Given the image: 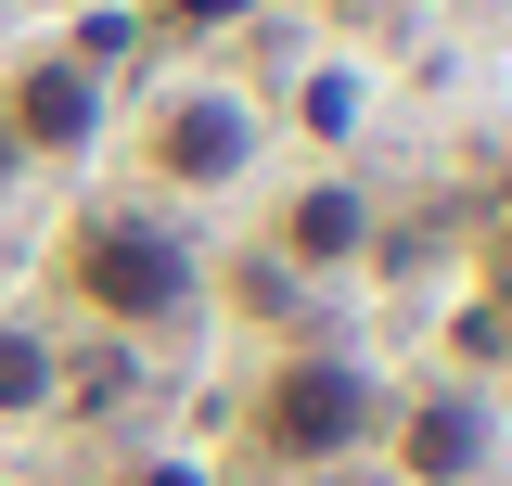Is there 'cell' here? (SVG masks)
Masks as SVG:
<instances>
[{"mask_svg":"<svg viewBox=\"0 0 512 486\" xmlns=\"http://www.w3.org/2000/svg\"><path fill=\"white\" fill-rule=\"evenodd\" d=\"M52 282H64V307H90L103 333H167V320L205 307V256H192V231L154 192H103V205H77L52 231Z\"/></svg>","mask_w":512,"mask_h":486,"instance_id":"1","label":"cell"},{"mask_svg":"<svg viewBox=\"0 0 512 486\" xmlns=\"http://www.w3.org/2000/svg\"><path fill=\"white\" fill-rule=\"evenodd\" d=\"M384 435V371L346 359V346H308V359H282L256 384V448L282 461V474H333V461H359Z\"/></svg>","mask_w":512,"mask_h":486,"instance_id":"2","label":"cell"},{"mask_svg":"<svg viewBox=\"0 0 512 486\" xmlns=\"http://www.w3.org/2000/svg\"><path fill=\"white\" fill-rule=\"evenodd\" d=\"M256 154H269V128H256V103L231 90V77H180V90H154V116H141V180H154V205H218V192L256 180Z\"/></svg>","mask_w":512,"mask_h":486,"instance_id":"3","label":"cell"},{"mask_svg":"<svg viewBox=\"0 0 512 486\" xmlns=\"http://www.w3.org/2000/svg\"><path fill=\"white\" fill-rule=\"evenodd\" d=\"M372 448H397L410 486H474L500 461V397H487V384H410V397H384Z\"/></svg>","mask_w":512,"mask_h":486,"instance_id":"4","label":"cell"},{"mask_svg":"<svg viewBox=\"0 0 512 486\" xmlns=\"http://www.w3.org/2000/svg\"><path fill=\"white\" fill-rule=\"evenodd\" d=\"M0 141L26 154V167H52V154H90L103 141V64L90 52H39L0 77Z\"/></svg>","mask_w":512,"mask_h":486,"instance_id":"5","label":"cell"},{"mask_svg":"<svg viewBox=\"0 0 512 486\" xmlns=\"http://www.w3.org/2000/svg\"><path fill=\"white\" fill-rule=\"evenodd\" d=\"M269 243H282L295 269H346V256L372 243V205H359V180H295V192H282V218H269Z\"/></svg>","mask_w":512,"mask_h":486,"instance_id":"6","label":"cell"},{"mask_svg":"<svg viewBox=\"0 0 512 486\" xmlns=\"http://www.w3.org/2000/svg\"><path fill=\"white\" fill-rule=\"evenodd\" d=\"M39 410H64V346L39 320H0V423H39Z\"/></svg>","mask_w":512,"mask_h":486,"instance_id":"7","label":"cell"},{"mask_svg":"<svg viewBox=\"0 0 512 486\" xmlns=\"http://www.w3.org/2000/svg\"><path fill=\"white\" fill-rule=\"evenodd\" d=\"M256 0H154V26H167V39H218V26H244Z\"/></svg>","mask_w":512,"mask_h":486,"instance_id":"8","label":"cell"},{"mask_svg":"<svg viewBox=\"0 0 512 486\" xmlns=\"http://www.w3.org/2000/svg\"><path fill=\"white\" fill-rule=\"evenodd\" d=\"M487 320H500V333H512V205H500V218H487Z\"/></svg>","mask_w":512,"mask_h":486,"instance_id":"9","label":"cell"},{"mask_svg":"<svg viewBox=\"0 0 512 486\" xmlns=\"http://www.w3.org/2000/svg\"><path fill=\"white\" fill-rule=\"evenodd\" d=\"M128 486H218V474H205V461H141Z\"/></svg>","mask_w":512,"mask_h":486,"instance_id":"10","label":"cell"},{"mask_svg":"<svg viewBox=\"0 0 512 486\" xmlns=\"http://www.w3.org/2000/svg\"><path fill=\"white\" fill-rule=\"evenodd\" d=\"M13 167H26V154H13V141H0V180H13Z\"/></svg>","mask_w":512,"mask_h":486,"instance_id":"11","label":"cell"}]
</instances>
